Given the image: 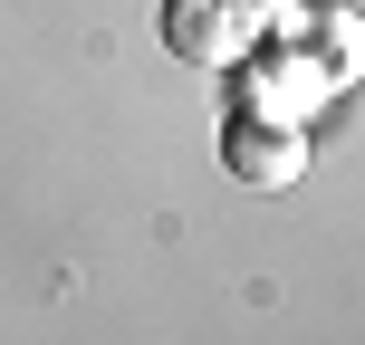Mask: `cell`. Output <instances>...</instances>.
Masks as SVG:
<instances>
[{
  "label": "cell",
  "mask_w": 365,
  "mask_h": 345,
  "mask_svg": "<svg viewBox=\"0 0 365 345\" xmlns=\"http://www.w3.org/2000/svg\"><path fill=\"white\" fill-rule=\"evenodd\" d=\"M221 77L240 87V115H269V125H317L327 96H336V77L317 68L308 38H250Z\"/></svg>",
  "instance_id": "6da1fadb"
},
{
  "label": "cell",
  "mask_w": 365,
  "mask_h": 345,
  "mask_svg": "<svg viewBox=\"0 0 365 345\" xmlns=\"http://www.w3.org/2000/svg\"><path fill=\"white\" fill-rule=\"evenodd\" d=\"M259 38V10L250 0H164V48L182 58V68H231L240 48Z\"/></svg>",
  "instance_id": "7a4b0ae2"
},
{
  "label": "cell",
  "mask_w": 365,
  "mask_h": 345,
  "mask_svg": "<svg viewBox=\"0 0 365 345\" xmlns=\"http://www.w3.org/2000/svg\"><path fill=\"white\" fill-rule=\"evenodd\" d=\"M221 164H231V182H250V192H289V182L308 173V125H269V115H240L231 106Z\"/></svg>",
  "instance_id": "3957f363"
},
{
  "label": "cell",
  "mask_w": 365,
  "mask_h": 345,
  "mask_svg": "<svg viewBox=\"0 0 365 345\" xmlns=\"http://www.w3.org/2000/svg\"><path fill=\"white\" fill-rule=\"evenodd\" d=\"M308 48H317V68L346 87L356 77V58H365V38H356V10H336V0H317V19H308Z\"/></svg>",
  "instance_id": "277c9868"
},
{
  "label": "cell",
  "mask_w": 365,
  "mask_h": 345,
  "mask_svg": "<svg viewBox=\"0 0 365 345\" xmlns=\"http://www.w3.org/2000/svg\"><path fill=\"white\" fill-rule=\"evenodd\" d=\"M250 10H259V38H308L317 0H250Z\"/></svg>",
  "instance_id": "5b68a950"
}]
</instances>
